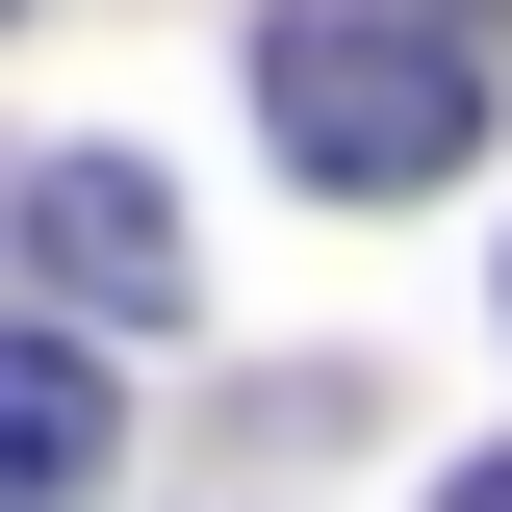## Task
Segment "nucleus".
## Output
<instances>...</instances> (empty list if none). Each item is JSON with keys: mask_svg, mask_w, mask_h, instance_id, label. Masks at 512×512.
I'll use <instances>...</instances> for the list:
<instances>
[{"mask_svg": "<svg viewBox=\"0 0 512 512\" xmlns=\"http://www.w3.org/2000/svg\"><path fill=\"white\" fill-rule=\"evenodd\" d=\"M128 461V384H103V333L77 308H0V512H77Z\"/></svg>", "mask_w": 512, "mask_h": 512, "instance_id": "obj_3", "label": "nucleus"}, {"mask_svg": "<svg viewBox=\"0 0 512 512\" xmlns=\"http://www.w3.org/2000/svg\"><path fill=\"white\" fill-rule=\"evenodd\" d=\"M0 26H26V0H0Z\"/></svg>", "mask_w": 512, "mask_h": 512, "instance_id": "obj_4", "label": "nucleus"}, {"mask_svg": "<svg viewBox=\"0 0 512 512\" xmlns=\"http://www.w3.org/2000/svg\"><path fill=\"white\" fill-rule=\"evenodd\" d=\"M0 282L77 308V333H180L205 308V231H180L154 154H26V180H0Z\"/></svg>", "mask_w": 512, "mask_h": 512, "instance_id": "obj_2", "label": "nucleus"}, {"mask_svg": "<svg viewBox=\"0 0 512 512\" xmlns=\"http://www.w3.org/2000/svg\"><path fill=\"white\" fill-rule=\"evenodd\" d=\"M256 128L308 205H436L487 154V26L461 0H256Z\"/></svg>", "mask_w": 512, "mask_h": 512, "instance_id": "obj_1", "label": "nucleus"}]
</instances>
